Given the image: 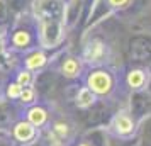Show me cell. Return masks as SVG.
Segmentation results:
<instances>
[{
    "label": "cell",
    "instance_id": "6da1fadb",
    "mask_svg": "<svg viewBox=\"0 0 151 146\" xmlns=\"http://www.w3.org/2000/svg\"><path fill=\"white\" fill-rule=\"evenodd\" d=\"M85 85L97 97H110L116 90V75L109 68L93 66L87 71Z\"/></svg>",
    "mask_w": 151,
    "mask_h": 146
},
{
    "label": "cell",
    "instance_id": "7a4b0ae2",
    "mask_svg": "<svg viewBox=\"0 0 151 146\" xmlns=\"http://www.w3.org/2000/svg\"><path fill=\"white\" fill-rule=\"evenodd\" d=\"M110 132L119 139H129L136 132V119L131 116V112L121 111L112 117L109 126Z\"/></svg>",
    "mask_w": 151,
    "mask_h": 146
},
{
    "label": "cell",
    "instance_id": "3957f363",
    "mask_svg": "<svg viewBox=\"0 0 151 146\" xmlns=\"http://www.w3.org/2000/svg\"><path fill=\"white\" fill-rule=\"evenodd\" d=\"M10 136H12V139L17 146H29L37 139L39 129L34 124H31L27 119H19L17 122L12 124Z\"/></svg>",
    "mask_w": 151,
    "mask_h": 146
},
{
    "label": "cell",
    "instance_id": "277c9868",
    "mask_svg": "<svg viewBox=\"0 0 151 146\" xmlns=\"http://www.w3.org/2000/svg\"><path fill=\"white\" fill-rule=\"evenodd\" d=\"M107 58H109V46L102 39L93 37L85 44L82 53V60L85 63L93 65V66H100L102 63L107 61Z\"/></svg>",
    "mask_w": 151,
    "mask_h": 146
},
{
    "label": "cell",
    "instance_id": "5b68a950",
    "mask_svg": "<svg viewBox=\"0 0 151 146\" xmlns=\"http://www.w3.org/2000/svg\"><path fill=\"white\" fill-rule=\"evenodd\" d=\"M24 119H27L31 124H34L37 129L51 126V114L49 111L41 104H34L29 105L27 109L24 111Z\"/></svg>",
    "mask_w": 151,
    "mask_h": 146
},
{
    "label": "cell",
    "instance_id": "8992f818",
    "mask_svg": "<svg viewBox=\"0 0 151 146\" xmlns=\"http://www.w3.org/2000/svg\"><path fill=\"white\" fill-rule=\"evenodd\" d=\"M60 71L65 78H70V80H75V78L82 77L83 73V60L78 58V56L68 55L61 60V65H60Z\"/></svg>",
    "mask_w": 151,
    "mask_h": 146
},
{
    "label": "cell",
    "instance_id": "52a82bcc",
    "mask_svg": "<svg viewBox=\"0 0 151 146\" xmlns=\"http://www.w3.org/2000/svg\"><path fill=\"white\" fill-rule=\"evenodd\" d=\"M36 42V36L31 29H15L12 32V37H10V44L14 49H19V51H27V49H34V44Z\"/></svg>",
    "mask_w": 151,
    "mask_h": 146
},
{
    "label": "cell",
    "instance_id": "ba28073f",
    "mask_svg": "<svg viewBox=\"0 0 151 146\" xmlns=\"http://www.w3.org/2000/svg\"><path fill=\"white\" fill-rule=\"evenodd\" d=\"M150 82V73L144 68H132L126 73V85L129 87V90L139 92Z\"/></svg>",
    "mask_w": 151,
    "mask_h": 146
},
{
    "label": "cell",
    "instance_id": "9c48e42d",
    "mask_svg": "<svg viewBox=\"0 0 151 146\" xmlns=\"http://www.w3.org/2000/svg\"><path fill=\"white\" fill-rule=\"evenodd\" d=\"M24 66L26 68H29L31 71H37V70H41L46 66V63H48V56H46V53L44 51H41V49H32L31 53H27V55L24 56Z\"/></svg>",
    "mask_w": 151,
    "mask_h": 146
},
{
    "label": "cell",
    "instance_id": "30bf717a",
    "mask_svg": "<svg viewBox=\"0 0 151 146\" xmlns=\"http://www.w3.org/2000/svg\"><path fill=\"white\" fill-rule=\"evenodd\" d=\"M97 104V95L90 90L88 87H80L75 95V105L78 109H90Z\"/></svg>",
    "mask_w": 151,
    "mask_h": 146
},
{
    "label": "cell",
    "instance_id": "8fae6325",
    "mask_svg": "<svg viewBox=\"0 0 151 146\" xmlns=\"http://www.w3.org/2000/svg\"><path fill=\"white\" fill-rule=\"evenodd\" d=\"M17 100H19V104L24 105V107L37 104V90H36L32 85H31V87H24Z\"/></svg>",
    "mask_w": 151,
    "mask_h": 146
},
{
    "label": "cell",
    "instance_id": "7c38bea8",
    "mask_svg": "<svg viewBox=\"0 0 151 146\" xmlns=\"http://www.w3.org/2000/svg\"><path fill=\"white\" fill-rule=\"evenodd\" d=\"M14 80L21 85V87H31V85L34 83V71H31V70L26 68V66L15 70Z\"/></svg>",
    "mask_w": 151,
    "mask_h": 146
},
{
    "label": "cell",
    "instance_id": "4fadbf2b",
    "mask_svg": "<svg viewBox=\"0 0 151 146\" xmlns=\"http://www.w3.org/2000/svg\"><path fill=\"white\" fill-rule=\"evenodd\" d=\"M70 131H71V127H70V124L66 121H56V122H53V126H51L53 136H56V138L61 139V141H65V139L70 136Z\"/></svg>",
    "mask_w": 151,
    "mask_h": 146
},
{
    "label": "cell",
    "instance_id": "5bb4252c",
    "mask_svg": "<svg viewBox=\"0 0 151 146\" xmlns=\"http://www.w3.org/2000/svg\"><path fill=\"white\" fill-rule=\"evenodd\" d=\"M22 88H24V87H21L15 80H10V83L5 87V93H7V97L10 99V100H17L19 95H21Z\"/></svg>",
    "mask_w": 151,
    "mask_h": 146
},
{
    "label": "cell",
    "instance_id": "9a60e30c",
    "mask_svg": "<svg viewBox=\"0 0 151 146\" xmlns=\"http://www.w3.org/2000/svg\"><path fill=\"white\" fill-rule=\"evenodd\" d=\"M105 2L114 10H124V9H127L132 4V0H105Z\"/></svg>",
    "mask_w": 151,
    "mask_h": 146
},
{
    "label": "cell",
    "instance_id": "2e32d148",
    "mask_svg": "<svg viewBox=\"0 0 151 146\" xmlns=\"http://www.w3.org/2000/svg\"><path fill=\"white\" fill-rule=\"evenodd\" d=\"M73 146H95V145H93L90 139H80V141H76Z\"/></svg>",
    "mask_w": 151,
    "mask_h": 146
}]
</instances>
